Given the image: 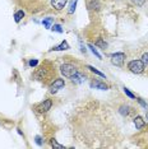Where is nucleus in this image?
I'll list each match as a JSON object with an SVG mask.
<instances>
[{
  "label": "nucleus",
  "instance_id": "nucleus-26",
  "mask_svg": "<svg viewBox=\"0 0 148 149\" xmlns=\"http://www.w3.org/2000/svg\"><path fill=\"white\" fill-rule=\"evenodd\" d=\"M146 117H147V118H148V113H147V115H146Z\"/></svg>",
  "mask_w": 148,
  "mask_h": 149
},
{
  "label": "nucleus",
  "instance_id": "nucleus-20",
  "mask_svg": "<svg viewBox=\"0 0 148 149\" xmlns=\"http://www.w3.org/2000/svg\"><path fill=\"white\" fill-rule=\"evenodd\" d=\"M124 93H125L129 98H132V100H135V96H134V94H133L132 92H130V91L128 89V88H124Z\"/></svg>",
  "mask_w": 148,
  "mask_h": 149
},
{
  "label": "nucleus",
  "instance_id": "nucleus-4",
  "mask_svg": "<svg viewBox=\"0 0 148 149\" xmlns=\"http://www.w3.org/2000/svg\"><path fill=\"white\" fill-rule=\"evenodd\" d=\"M51 106H52L51 100H45L43 102H41L40 104H37V106H36V110H37V112L43 113V112H47L50 108H51Z\"/></svg>",
  "mask_w": 148,
  "mask_h": 149
},
{
  "label": "nucleus",
  "instance_id": "nucleus-23",
  "mask_svg": "<svg viewBox=\"0 0 148 149\" xmlns=\"http://www.w3.org/2000/svg\"><path fill=\"white\" fill-rule=\"evenodd\" d=\"M142 61L144 63V65H148V52H146L142 56Z\"/></svg>",
  "mask_w": 148,
  "mask_h": 149
},
{
  "label": "nucleus",
  "instance_id": "nucleus-14",
  "mask_svg": "<svg viewBox=\"0 0 148 149\" xmlns=\"http://www.w3.org/2000/svg\"><path fill=\"white\" fill-rule=\"evenodd\" d=\"M50 143H51V147H52V148H56V149H64V148H65L64 145L59 144L58 141L55 140V139H51V140H50Z\"/></svg>",
  "mask_w": 148,
  "mask_h": 149
},
{
  "label": "nucleus",
  "instance_id": "nucleus-3",
  "mask_svg": "<svg viewBox=\"0 0 148 149\" xmlns=\"http://www.w3.org/2000/svg\"><path fill=\"white\" fill-rule=\"evenodd\" d=\"M125 60V54L124 52H115L111 55V63L116 66H121Z\"/></svg>",
  "mask_w": 148,
  "mask_h": 149
},
{
  "label": "nucleus",
  "instance_id": "nucleus-19",
  "mask_svg": "<svg viewBox=\"0 0 148 149\" xmlns=\"http://www.w3.org/2000/svg\"><path fill=\"white\" fill-rule=\"evenodd\" d=\"M51 29L54 32H58V33H63V28H61V26L60 24H54L51 27Z\"/></svg>",
  "mask_w": 148,
  "mask_h": 149
},
{
  "label": "nucleus",
  "instance_id": "nucleus-17",
  "mask_svg": "<svg viewBox=\"0 0 148 149\" xmlns=\"http://www.w3.org/2000/svg\"><path fill=\"white\" fill-rule=\"evenodd\" d=\"M77 1H78V0H72V4H70V8H69V14H73L74 10H75Z\"/></svg>",
  "mask_w": 148,
  "mask_h": 149
},
{
  "label": "nucleus",
  "instance_id": "nucleus-13",
  "mask_svg": "<svg viewBox=\"0 0 148 149\" xmlns=\"http://www.w3.org/2000/svg\"><path fill=\"white\" fill-rule=\"evenodd\" d=\"M51 23H52V18H46L42 21V24L45 26V28L51 29Z\"/></svg>",
  "mask_w": 148,
  "mask_h": 149
},
{
  "label": "nucleus",
  "instance_id": "nucleus-5",
  "mask_svg": "<svg viewBox=\"0 0 148 149\" xmlns=\"http://www.w3.org/2000/svg\"><path fill=\"white\" fill-rule=\"evenodd\" d=\"M64 86H65L64 79H60V78H58V79L54 80V83H51V86H50V92H51V93H56L59 89H63Z\"/></svg>",
  "mask_w": 148,
  "mask_h": 149
},
{
  "label": "nucleus",
  "instance_id": "nucleus-24",
  "mask_svg": "<svg viewBox=\"0 0 148 149\" xmlns=\"http://www.w3.org/2000/svg\"><path fill=\"white\" fill-rule=\"evenodd\" d=\"M37 64H38V60H36V59H35V60H29L28 65L33 68V66H36V65H37Z\"/></svg>",
  "mask_w": 148,
  "mask_h": 149
},
{
  "label": "nucleus",
  "instance_id": "nucleus-10",
  "mask_svg": "<svg viewBox=\"0 0 148 149\" xmlns=\"http://www.w3.org/2000/svg\"><path fill=\"white\" fill-rule=\"evenodd\" d=\"M68 49H70V47H69V45H68V42H66V41H63L59 46L52 47L54 51H64V50H68Z\"/></svg>",
  "mask_w": 148,
  "mask_h": 149
},
{
  "label": "nucleus",
  "instance_id": "nucleus-12",
  "mask_svg": "<svg viewBox=\"0 0 148 149\" xmlns=\"http://www.w3.org/2000/svg\"><path fill=\"white\" fill-rule=\"evenodd\" d=\"M22 18H24V12H23V10H18V12L14 13V21H15L17 23L21 22Z\"/></svg>",
  "mask_w": 148,
  "mask_h": 149
},
{
  "label": "nucleus",
  "instance_id": "nucleus-21",
  "mask_svg": "<svg viewBox=\"0 0 148 149\" xmlns=\"http://www.w3.org/2000/svg\"><path fill=\"white\" fill-rule=\"evenodd\" d=\"M137 101H138V102L140 103V106H142V107H144V108H146V110L148 108V104H147L146 102H144V101L142 100V98H137Z\"/></svg>",
  "mask_w": 148,
  "mask_h": 149
},
{
  "label": "nucleus",
  "instance_id": "nucleus-1",
  "mask_svg": "<svg viewBox=\"0 0 148 149\" xmlns=\"http://www.w3.org/2000/svg\"><path fill=\"white\" fill-rule=\"evenodd\" d=\"M128 69L134 74H140L144 70V63L142 60H132L128 64Z\"/></svg>",
  "mask_w": 148,
  "mask_h": 149
},
{
  "label": "nucleus",
  "instance_id": "nucleus-11",
  "mask_svg": "<svg viewBox=\"0 0 148 149\" xmlns=\"http://www.w3.org/2000/svg\"><path fill=\"white\" fill-rule=\"evenodd\" d=\"M132 108H130L129 106H123V107H120V110H119V112L123 115V116H128L130 112H132Z\"/></svg>",
  "mask_w": 148,
  "mask_h": 149
},
{
  "label": "nucleus",
  "instance_id": "nucleus-16",
  "mask_svg": "<svg viewBox=\"0 0 148 149\" xmlns=\"http://www.w3.org/2000/svg\"><path fill=\"white\" fill-rule=\"evenodd\" d=\"M88 47L91 49V51L93 52V55H96V56H97V59H101V57H102V56H101V54L97 51V49H95V46H93V45H88Z\"/></svg>",
  "mask_w": 148,
  "mask_h": 149
},
{
  "label": "nucleus",
  "instance_id": "nucleus-18",
  "mask_svg": "<svg viewBox=\"0 0 148 149\" xmlns=\"http://www.w3.org/2000/svg\"><path fill=\"white\" fill-rule=\"evenodd\" d=\"M96 46H100L102 50H105L106 47H107V43H106L105 41H103V40H98V41L96 42Z\"/></svg>",
  "mask_w": 148,
  "mask_h": 149
},
{
  "label": "nucleus",
  "instance_id": "nucleus-2",
  "mask_svg": "<svg viewBox=\"0 0 148 149\" xmlns=\"http://www.w3.org/2000/svg\"><path fill=\"white\" fill-rule=\"evenodd\" d=\"M60 72H61V74L65 78H70L78 72V69H77L73 64H63V65L60 66Z\"/></svg>",
  "mask_w": 148,
  "mask_h": 149
},
{
  "label": "nucleus",
  "instance_id": "nucleus-22",
  "mask_svg": "<svg viewBox=\"0 0 148 149\" xmlns=\"http://www.w3.org/2000/svg\"><path fill=\"white\" fill-rule=\"evenodd\" d=\"M132 1H133L135 5H138V6H142V5L144 4V1H146V0H132Z\"/></svg>",
  "mask_w": 148,
  "mask_h": 149
},
{
  "label": "nucleus",
  "instance_id": "nucleus-15",
  "mask_svg": "<svg viewBox=\"0 0 148 149\" xmlns=\"http://www.w3.org/2000/svg\"><path fill=\"white\" fill-rule=\"evenodd\" d=\"M87 68H88V69H89V70H91V72H92V73H95V74H97V75H100V77L105 78V74H103L102 72H100V70H97L96 68H93V66H91V65H88Z\"/></svg>",
  "mask_w": 148,
  "mask_h": 149
},
{
  "label": "nucleus",
  "instance_id": "nucleus-8",
  "mask_svg": "<svg viewBox=\"0 0 148 149\" xmlns=\"http://www.w3.org/2000/svg\"><path fill=\"white\" fill-rule=\"evenodd\" d=\"M91 87H92V88H96V89H101V91L109 89V86H107V84H105L103 82H100V80H93V82H91Z\"/></svg>",
  "mask_w": 148,
  "mask_h": 149
},
{
  "label": "nucleus",
  "instance_id": "nucleus-7",
  "mask_svg": "<svg viewBox=\"0 0 148 149\" xmlns=\"http://www.w3.org/2000/svg\"><path fill=\"white\" fill-rule=\"evenodd\" d=\"M70 79H72V82H73V83L80 84V83H83V82H84V80H86V75H83V74H82V73H80L79 70H78V72H77L75 74H74L73 77H70Z\"/></svg>",
  "mask_w": 148,
  "mask_h": 149
},
{
  "label": "nucleus",
  "instance_id": "nucleus-9",
  "mask_svg": "<svg viewBox=\"0 0 148 149\" xmlns=\"http://www.w3.org/2000/svg\"><path fill=\"white\" fill-rule=\"evenodd\" d=\"M144 124H146V121H144V118L142 116L134 117V125H135V127L138 129V130H140V129L144 126Z\"/></svg>",
  "mask_w": 148,
  "mask_h": 149
},
{
  "label": "nucleus",
  "instance_id": "nucleus-25",
  "mask_svg": "<svg viewBox=\"0 0 148 149\" xmlns=\"http://www.w3.org/2000/svg\"><path fill=\"white\" fill-rule=\"evenodd\" d=\"M36 143H37V145H42V138L40 136V135L36 136Z\"/></svg>",
  "mask_w": 148,
  "mask_h": 149
},
{
  "label": "nucleus",
  "instance_id": "nucleus-6",
  "mask_svg": "<svg viewBox=\"0 0 148 149\" xmlns=\"http://www.w3.org/2000/svg\"><path fill=\"white\" fill-rule=\"evenodd\" d=\"M66 3H68V0H51V5H52V8L55 9V10H63L64 8H65V5H66Z\"/></svg>",
  "mask_w": 148,
  "mask_h": 149
}]
</instances>
